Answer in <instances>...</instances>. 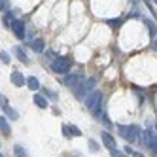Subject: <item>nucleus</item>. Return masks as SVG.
<instances>
[{
    "mask_svg": "<svg viewBox=\"0 0 157 157\" xmlns=\"http://www.w3.org/2000/svg\"><path fill=\"white\" fill-rule=\"evenodd\" d=\"M97 78L95 76H91V78H87V80H83L80 85H78L76 89H74V95H76V98L78 100H83L85 102V98L91 95L93 91H95V85H97Z\"/></svg>",
    "mask_w": 157,
    "mask_h": 157,
    "instance_id": "nucleus-1",
    "label": "nucleus"
},
{
    "mask_svg": "<svg viewBox=\"0 0 157 157\" xmlns=\"http://www.w3.org/2000/svg\"><path fill=\"white\" fill-rule=\"evenodd\" d=\"M70 68H72V61L68 57H57V59L51 63V70L55 74L66 76V74H70Z\"/></svg>",
    "mask_w": 157,
    "mask_h": 157,
    "instance_id": "nucleus-2",
    "label": "nucleus"
},
{
    "mask_svg": "<svg viewBox=\"0 0 157 157\" xmlns=\"http://www.w3.org/2000/svg\"><path fill=\"white\" fill-rule=\"evenodd\" d=\"M142 134H144V131L140 129V125H129V131H127V136H125V140L129 142V144H136V142H140L142 140Z\"/></svg>",
    "mask_w": 157,
    "mask_h": 157,
    "instance_id": "nucleus-3",
    "label": "nucleus"
},
{
    "mask_svg": "<svg viewBox=\"0 0 157 157\" xmlns=\"http://www.w3.org/2000/svg\"><path fill=\"white\" fill-rule=\"evenodd\" d=\"M82 82H83V80H82V72H70V74L63 76V80H61V83H63V85L72 87V89H76Z\"/></svg>",
    "mask_w": 157,
    "mask_h": 157,
    "instance_id": "nucleus-4",
    "label": "nucleus"
},
{
    "mask_svg": "<svg viewBox=\"0 0 157 157\" xmlns=\"http://www.w3.org/2000/svg\"><path fill=\"white\" fill-rule=\"evenodd\" d=\"M12 32L19 38V40H23L27 38V29H25V21L23 19H15L13 21V25H12Z\"/></svg>",
    "mask_w": 157,
    "mask_h": 157,
    "instance_id": "nucleus-5",
    "label": "nucleus"
},
{
    "mask_svg": "<svg viewBox=\"0 0 157 157\" xmlns=\"http://www.w3.org/2000/svg\"><path fill=\"white\" fill-rule=\"evenodd\" d=\"M100 138H102V144H104V148H108L110 151L117 150V142H116V138L112 136V134H110L108 131H102V132H100Z\"/></svg>",
    "mask_w": 157,
    "mask_h": 157,
    "instance_id": "nucleus-6",
    "label": "nucleus"
},
{
    "mask_svg": "<svg viewBox=\"0 0 157 157\" xmlns=\"http://www.w3.org/2000/svg\"><path fill=\"white\" fill-rule=\"evenodd\" d=\"M100 98H104V97H102V93H100V91H93L91 95H89V97L85 98V104H87V108L91 110V108H93V106H95V104L98 102Z\"/></svg>",
    "mask_w": 157,
    "mask_h": 157,
    "instance_id": "nucleus-7",
    "label": "nucleus"
},
{
    "mask_svg": "<svg viewBox=\"0 0 157 157\" xmlns=\"http://www.w3.org/2000/svg\"><path fill=\"white\" fill-rule=\"evenodd\" d=\"M12 83H13L15 87H23V85H27V78L21 74V72L13 70V72H12Z\"/></svg>",
    "mask_w": 157,
    "mask_h": 157,
    "instance_id": "nucleus-8",
    "label": "nucleus"
},
{
    "mask_svg": "<svg viewBox=\"0 0 157 157\" xmlns=\"http://www.w3.org/2000/svg\"><path fill=\"white\" fill-rule=\"evenodd\" d=\"M12 53L15 55V57H17V59L21 61V63H25V64L29 63V57H27V53H25V49L21 48V46H13V48H12Z\"/></svg>",
    "mask_w": 157,
    "mask_h": 157,
    "instance_id": "nucleus-9",
    "label": "nucleus"
},
{
    "mask_svg": "<svg viewBox=\"0 0 157 157\" xmlns=\"http://www.w3.org/2000/svg\"><path fill=\"white\" fill-rule=\"evenodd\" d=\"M27 87L30 89L32 93H34V91H38V89H42V85H40V80H38L36 76H29V78H27Z\"/></svg>",
    "mask_w": 157,
    "mask_h": 157,
    "instance_id": "nucleus-10",
    "label": "nucleus"
},
{
    "mask_svg": "<svg viewBox=\"0 0 157 157\" xmlns=\"http://www.w3.org/2000/svg\"><path fill=\"white\" fill-rule=\"evenodd\" d=\"M30 48H32L34 53H42L44 49H46V42H44L42 38H36L34 42H30Z\"/></svg>",
    "mask_w": 157,
    "mask_h": 157,
    "instance_id": "nucleus-11",
    "label": "nucleus"
},
{
    "mask_svg": "<svg viewBox=\"0 0 157 157\" xmlns=\"http://www.w3.org/2000/svg\"><path fill=\"white\" fill-rule=\"evenodd\" d=\"M32 100H34V104H36L38 108H42V110H46V108H48V100L44 98L42 95H38V93H32Z\"/></svg>",
    "mask_w": 157,
    "mask_h": 157,
    "instance_id": "nucleus-12",
    "label": "nucleus"
},
{
    "mask_svg": "<svg viewBox=\"0 0 157 157\" xmlns=\"http://www.w3.org/2000/svg\"><path fill=\"white\" fill-rule=\"evenodd\" d=\"M142 21H144V25L148 27V30H150V36L155 40V38H157V27H155V23H153L151 19H142Z\"/></svg>",
    "mask_w": 157,
    "mask_h": 157,
    "instance_id": "nucleus-13",
    "label": "nucleus"
},
{
    "mask_svg": "<svg viewBox=\"0 0 157 157\" xmlns=\"http://www.w3.org/2000/svg\"><path fill=\"white\" fill-rule=\"evenodd\" d=\"M0 131H2L4 136H10V132H12V129H10V121L2 116L0 117Z\"/></svg>",
    "mask_w": 157,
    "mask_h": 157,
    "instance_id": "nucleus-14",
    "label": "nucleus"
},
{
    "mask_svg": "<svg viewBox=\"0 0 157 157\" xmlns=\"http://www.w3.org/2000/svg\"><path fill=\"white\" fill-rule=\"evenodd\" d=\"M155 138H153V134H151V131H144V134H142V144L146 146V148H150V146H151V142H153Z\"/></svg>",
    "mask_w": 157,
    "mask_h": 157,
    "instance_id": "nucleus-15",
    "label": "nucleus"
},
{
    "mask_svg": "<svg viewBox=\"0 0 157 157\" xmlns=\"http://www.w3.org/2000/svg\"><path fill=\"white\" fill-rule=\"evenodd\" d=\"M13 155H15V157H29L27 150L23 148V146H19V144H15V146H13Z\"/></svg>",
    "mask_w": 157,
    "mask_h": 157,
    "instance_id": "nucleus-16",
    "label": "nucleus"
},
{
    "mask_svg": "<svg viewBox=\"0 0 157 157\" xmlns=\"http://www.w3.org/2000/svg\"><path fill=\"white\" fill-rule=\"evenodd\" d=\"M87 146H89V151H91V153H97L100 150V146H98V142H95V138L87 140Z\"/></svg>",
    "mask_w": 157,
    "mask_h": 157,
    "instance_id": "nucleus-17",
    "label": "nucleus"
},
{
    "mask_svg": "<svg viewBox=\"0 0 157 157\" xmlns=\"http://www.w3.org/2000/svg\"><path fill=\"white\" fill-rule=\"evenodd\" d=\"M4 114H6V116H8L10 119H17V117H19V114H17V112H15V110H13L12 106H8V108H4Z\"/></svg>",
    "mask_w": 157,
    "mask_h": 157,
    "instance_id": "nucleus-18",
    "label": "nucleus"
},
{
    "mask_svg": "<svg viewBox=\"0 0 157 157\" xmlns=\"http://www.w3.org/2000/svg\"><path fill=\"white\" fill-rule=\"evenodd\" d=\"M42 91H44V93H46V95H48V97H49V98L53 100V102H57V100H59V95H57V93H55V91H53V89H42Z\"/></svg>",
    "mask_w": 157,
    "mask_h": 157,
    "instance_id": "nucleus-19",
    "label": "nucleus"
},
{
    "mask_svg": "<svg viewBox=\"0 0 157 157\" xmlns=\"http://www.w3.org/2000/svg\"><path fill=\"white\" fill-rule=\"evenodd\" d=\"M13 17H12V13H6L4 15V19H2V23H4V27H10V29H12V25H13Z\"/></svg>",
    "mask_w": 157,
    "mask_h": 157,
    "instance_id": "nucleus-20",
    "label": "nucleus"
},
{
    "mask_svg": "<svg viewBox=\"0 0 157 157\" xmlns=\"http://www.w3.org/2000/svg\"><path fill=\"white\" fill-rule=\"evenodd\" d=\"M68 129H70V134H72V136H82V129H78L74 123H68Z\"/></svg>",
    "mask_w": 157,
    "mask_h": 157,
    "instance_id": "nucleus-21",
    "label": "nucleus"
},
{
    "mask_svg": "<svg viewBox=\"0 0 157 157\" xmlns=\"http://www.w3.org/2000/svg\"><path fill=\"white\" fill-rule=\"evenodd\" d=\"M61 132H63V136H64V138H72L70 129H68V123H64V125L61 127Z\"/></svg>",
    "mask_w": 157,
    "mask_h": 157,
    "instance_id": "nucleus-22",
    "label": "nucleus"
},
{
    "mask_svg": "<svg viewBox=\"0 0 157 157\" xmlns=\"http://www.w3.org/2000/svg\"><path fill=\"white\" fill-rule=\"evenodd\" d=\"M123 21H127V19H108L106 23H108L110 27H114V29H116V27H119V25L123 23Z\"/></svg>",
    "mask_w": 157,
    "mask_h": 157,
    "instance_id": "nucleus-23",
    "label": "nucleus"
},
{
    "mask_svg": "<svg viewBox=\"0 0 157 157\" xmlns=\"http://www.w3.org/2000/svg\"><path fill=\"white\" fill-rule=\"evenodd\" d=\"M148 150H150V153H151L153 157H157V138H155V140L151 142V146H150Z\"/></svg>",
    "mask_w": 157,
    "mask_h": 157,
    "instance_id": "nucleus-24",
    "label": "nucleus"
},
{
    "mask_svg": "<svg viewBox=\"0 0 157 157\" xmlns=\"http://www.w3.org/2000/svg\"><path fill=\"white\" fill-rule=\"evenodd\" d=\"M117 131H119V136H123V138H125V136H127V131H129V125H127V127L117 125Z\"/></svg>",
    "mask_w": 157,
    "mask_h": 157,
    "instance_id": "nucleus-25",
    "label": "nucleus"
},
{
    "mask_svg": "<svg viewBox=\"0 0 157 157\" xmlns=\"http://www.w3.org/2000/svg\"><path fill=\"white\" fill-rule=\"evenodd\" d=\"M100 119H102V123H104L106 127H112V119L108 117V114H106V112H104V114H102V117H100Z\"/></svg>",
    "mask_w": 157,
    "mask_h": 157,
    "instance_id": "nucleus-26",
    "label": "nucleus"
},
{
    "mask_svg": "<svg viewBox=\"0 0 157 157\" xmlns=\"http://www.w3.org/2000/svg\"><path fill=\"white\" fill-rule=\"evenodd\" d=\"M110 155H112V157H127V153H125V151H121V150H114V151H110Z\"/></svg>",
    "mask_w": 157,
    "mask_h": 157,
    "instance_id": "nucleus-27",
    "label": "nucleus"
},
{
    "mask_svg": "<svg viewBox=\"0 0 157 157\" xmlns=\"http://www.w3.org/2000/svg\"><path fill=\"white\" fill-rule=\"evenodd\" d=\"M0 59H2V64H10V55H8L6 51L0 53Z\"/></svg>",
    "mask_w": 157,
    "mask_h": 157,
    "instance_id": "nucleus-28",
    "label": "nucleus"
},
{
    "mask_svg": "<svg viewBox=\"0 0 157 157\" xmlns=\"http://www.w3.org/2000/svg\"><path fill=\"white\" fill-rule=\"evenodd\" d=\"M10 4H12V2H8V0H6V2H4V0H2V2H0V10H2V13H4V12H8V10H10Z\"/></svg>",
    "mask_w": 157,
    "mask_h": 157,
    "instance_id": "nucleus-29",
    "label": "nucleus"
},
{
    "mask_svg": "<svg viewBox=\"0 0 157 157\" xmlns=\"http://www.w3.org/2000/svg\"><path fill=\"white\" fill-rule=\"evenodd\" d=\"M146 6H148V10H150V12L155 15V19H157V12H155V8H153V2H144Z\"/></svg>",
    "mask_w": 157,
    "mask_h": 157,
    "instance_id": "nucleus-30",
    "label": "nucleus"
},
{
    "mask_svg": "<svg viewBox=\"0 0 157 157\" xmlns=\"http://www.w3.org/2000/svg\"><path fill=\"white\" fill-rule=\"evenodd\" d=\"M51 110H53V114H55V116H61V110H59V108H51Z\"/></svg>",
    "mask_w": 157,
    "mask_h": 157,
    "instance_id": "nucleus-31",
    "label": "nucleus"
},
{
    "mask_svg": "<svg viewBox=\"0 0 157 157\" xmlns=\"http://www.w3.org/2000/svg\"><path fill=\"white\" fill-rule=\"evenodd\" d=\"M151 49H155V51H157V38H155V40H153V44H151Z\"/></svg>",
    "mask_w": 157,
    "mask_h": 157,
    "instance_id": "nucleus-32",
    "label": "nucleus"
},
{
    "mask_svg": "<svg viewBox=\"0 0 157 157\" xmlns=\"http://www.w3.org/2000/svg\"><path fill=\"white\" fill-rule=\"evenodd\" d=\"M132 157H144V155H142L140 151H134V153H132Z\"/></svg>",
    "mask_w": 157,
    "mask_h": 157,
    "instance_id": "nucleus-33",
    "label": "nucleus"
},
{
    "mask_svg": "<svg viewBox=\"0 0 157 157\" xmlns=\"http://www.w3.org/2000/svg\"><path fill=\"white\" fill-rule=\"evenodd\" d=\"M155 4H157V0H155Z\"/></svg>",
    "mask_w": 157,
    "mask_h": 157,
    "instance_id": "nucleus-34",
    "label": "nucleus"
}]
</instances>
